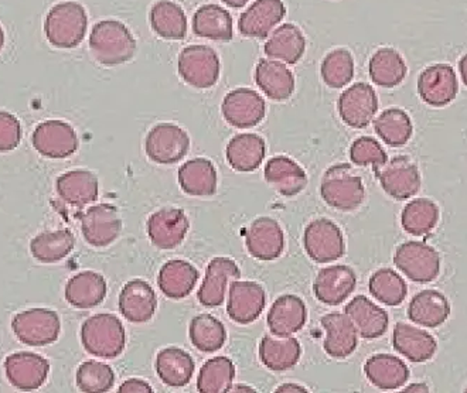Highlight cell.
Returning <instances> with one entry per match:
<instances>
[{"instance_id": "obj_27", "label": "cell", "mask_w": 467, "mask_h": 393, "mask_svg": "<svg viewBox=\"0 0 467 393\" xmlns=\"http://www.w3.org/2000/svg\"><path fill=\"white\" fill-rule=\"evenodd\" d=\"M392 346L398 353L415 364L430 361L438 349V343L428 331L407 323H398L392 333Z\"/></svg>"}, {"instance_id": "obj_8", "label": "cell", "mask_w": 467, "mask_h": 393, "mask_svg": "<svg viewBox=\"0 0 467 393\" xmlns=\"http://www.w3.org/2000/svg\"><path fill=\"white\" fill-rule=\"evenodd\" d=\"M305 251L317 264H330L345 255V236L340 228L327 218L312 221L305 230Z\"/></svg>"}, {"instance_id": "obj_28", "label": "cell", "mask_w": 467, "mask_h": 393, "mask_svg": "<svg viewBox=\"0 0 467 393\" xmlns=\"http://www.w3.org/2000/svg\"><path fill=\"white\" fill-rule=\"evenodd\" d=\"M346 315L353 321L357 333L364 340H376L389 328V315L384 308L367 299L357 296L346 305Z\"/></svg>"}, {"instance_id": "obj_55", "label": "cell", "mask_w": 467, "mask_h": 393, "mask_svg": "<svg viewBox=\"0 0 467 393\" xmlns=\"http://www.w3.org/2000/svg\"><path fill=\"white\" fill-rule=\"evenodd\" d=\"M404 392L428 393L430 392V388L425 384H412L405 388Z\"/></svg>"}, {"instance_id": "obj_52", "label": "cell", "mask_w": 467, "mask_h": 393, "mask_svg": "<svg viewBox=\"0 0 467 393\" xmlns=\"http://www.w3.org/2000/svg\"><path fill=\"white\" fill-rule=\"evenodd\" d=\"M22 140V125L16 117L0 110V151H12Z\"/></svg>"}, {"instance_id": "obj_60", "label": "cell", "mask_w": 467, "mask_h": 393, "mask_svg": "<svg viewBox=\"0 0 467 393\" xmlns=\"http://www.w3.org/2000/svg\"><path fill=\"white\" fill-rule=\"evenodd\" d=\"M466 392H467V388H466Z\"/></svg>"}, {"instance_id": "obj_37", "label": "cell", "mask_w": 467, "mask_h": 393, "mask_svg": "<svg viewBox=\"0 0 467 393\" xmlns=\"http://www.w3.org/2000/svg\"><path fill=\"white\" fill-rule=\"evenodd\" d=\"M194 368L196 365L192 356L176 346L161 349L156 357V372L168 387H186L193 377Z\"/></svg>"}, {"instance_id": "obj_40", "label": "cell", "mask_w": 467, "mask_h": 393, "mask_svg": "<svg viewBox=\"0 0 467 393\" xmlns=\"http://www.w3.org/2000/svg\"><path fill=\"white\" fill-rule=\"evenodd\" d=\"M193 30L199 37L230 41L234 37L233 17L218 5H204L194 13Z\"/></svg>"}, {"instance_id": "obj_23", "label": "cell", "mask_w": 467, "mask_h": 393, "mask_svg": "<svg viewBox=\"0 0 467 393\" xmlns=\"http://www.w3.org/2000/svg\"><path fill=\"white\" fill-rule=\"evenodd\" d=\"M326 331L323 348L332 358H348L358 346V333L353 321L343 313H328L320 320Z\"/></svg>"}, {"instance_id": "obj_4", "label": "cell", "mask_w": 467, "mask_h": 393, "mask_svg": "<svg viewBox=\"0 0 467 393\" xmlns=\"http://www.w3.org/2000/svg\"><path fill=\"white\" fill-rule=\"evenodd\" d=\"M88 17L81 5L64 2L48 12L45 23L47 40L54 47L74 48L86 37Z\"/></svg>"}, {"instance_id": "obj_46", "label": "cell", "mask_w": 467, "mask_h": 393, "mask_svg": "<svg viewBox=\"0 0 467 393\" xmlns=\"http://www.w3.org/2000/svg\"><path fill=\"white\" fill-rule=\"evenodd\" d=\"M374 130L387 145L391 148H401L410 142L414 128L405 110L389 108L377 118Z\"/></svg>"}, {"instance_id": "obj_58", "label": "cell", "mask_w": 467, "mask_h": 393, "mask_svg": "<svg viewBox=\"0 0 467 393\" xmlns=\"http://www.w3.org/2000/svg\"><path fill=\"white\" fill-rule=\"evenodd\" d=\"M234 392H255V389H253V388L248 387H243V385H240V387L234 388Z\"/></svg>"}, {"instance_id": "obj_2", "label": "cell", "mask_w": 467, "mask_h": 393, "mask_svg": "<svg viewBox=\"0 0 467 393\" xmlns=\"http://www.w3.org/2000/svg\"><path fill=\"white\" fill-rule=\"evenodd\" d=\"M81 341L91 356L114 359L127 346V333L117 315L101 313L92 315L82 325Z\"/></svg>"}, {"instance_id": "obj_36", "label": "cell", "mask_w": 467, "mask_h": 393, "mask_svg": "<svg viewBox=\"0 0 467 393\" xmlns=\"http://www.w3.org/2000/svg\"><path fill=\"white\" fill-rule=\"evenodd\" d=\"M107 280L97 272H81L68 280L66 299L73 307L87 310L104 302L107 296Z\"/></svg>"}, {"instance_id": "obj_11", "label": "cell", "mask_w": 467, "mask_h": 393, "mask_svg": "<svg viewBox=\"0 0 467 393\" xmlns=\"http://www.w3.org/2000/svg\"><path fill=\"white\" fill-rule=\"evenodd\" d=\"M338 114L346 125L354 129H363L373 122L379 110V98L373 87L366 82H357L338 98Z\"/></svg>"}, {"instance_id": "obj_34", "label": "cell", "mask_w": 467, "mask_h": 393, "mask_svg": "<svg viewBox=\"0 0 467 393\" xmlns=\"http://www.w3.org/2000/svg\"><path fill=\"white\" fill-rule=\"evenodd\" d=\"M199 280V271L183 259H173L164 264L159 272V289L169 299L181 300L193 292Z\"/></svg>"}, {"instance_id": "obj_21", "label": "cell", "mask_w": 467, "mask_h": 393, "mask_svg": "<svg viewBox=\"0 0 467 393\" xmlns=\"http://www.w3.org/2000/svg\"><path fill=\"white\" fill-rule=\"evenodd\" d=\"M240 276V268L233 259L223 256L213 259L205 271L204 282L197 293L200 305L209 308L222 305L230 280H238Z\"/></svg>"}, {"instance_id": "obj_13", "label": "cell", "mask_w": 467, "mask_h": 393, "mask_svg": "<svg viewBox=\"0 0 467 393\" xmlns=\"http://www.w3.org/2000/svg\"><path fill=\"white\" fill-rule=\"evenodd\" d=\"M189 230V218L179 208H161L148 220L149 240L161 251H171L181 245Z\"/></svg>"}, {"instance_id": "obj_7", "label": "cell", "mask_w": 467, "mask_h": 393, "mask_svg": "<svg viewBox=\"0 0 467 393\" xmlns=\"http://www.w3.org/2000/svg\"><path fill=\"white\" fill-rule=\"evenodd\" d=\"M394 264L415 284H431L441 272V256L436 249L418 241H410L398 246Z\"/></svg>"}, {"instance_id": "obj_12", "label": "cell", "mask_w": 467, "mask_h": 393, "mask_svg": "<svg viewBox=\"0 0 467 393\" xmlns=\"http://www.w3.org/2000/svg\"><path fill=\"white\" fill-rule=\"evenodd\" d=\"M33 146L45 158H70L78 149V136L68 123L63 120H47L36 128Z\"/></svg>"}, {"instance_id": "obj_26", "label": "cell", "mask_w": 467, "mask_h": 393, "mask_svg": "<svg viewBox=\"0 0 467 393\" xmlns=\"http://www.w3.org/2000/svg\"><path fill=\"white\" fill-rule=\"evenodd\" d=\"M264 177L269 186L284 197H295L307 186L306 171L287 156L269 159Z\"/></svg>"}, {"instance_id": "obj_10", "label": "cell", "mask_w": 467, "mask_h": 393, "mask_svg": "<svg viewBox=\"0 0 467 393\" xmlns=\"http://www.w3.org/2000/svg\"><path fill=\"white\" fill-rule=\"evenodd\" d=\"M382 190L392 199L408 200L420 189V174L417 164L407 156H397L374 171Z\"/></svg>"}, {"instance_id": "obj_9", "label": "cell", "mask_w": 467, "mask_h": 393, "mask_svg": "<svg viewBox=\"0 0 467 393\" xmlns=\"http://www.w3.org/2000/svg\"><path fill=\"white\" fill-rule=\"evenodd\" d=\"M145 150L155 163L174 164L189 153L190 138L181 126L159 123L146 136Z\"/></svg>"}, {"instance_id": "obj_41", "label": "cell", "mask_w": 467, "mask_h": 393, "mask_svg": "<svg viewBox=\"0 0 467 393\" xmlns=\"http://www.w3.org/2000/svg\"><path fill=\"white\" fill-rule=\"evenodd\" d=\"M153 32L166 40H183L187 35V17L171 0H159L150 10Z\"/></svg>"}, {"instance_id": "obj_25", "label": "cell", "mask_w": 467, "mask_h": 393, "mask_svg": "<svg viewBox=\"0 0 467 393\" xmlns=\"http://www.w3.org/2000/svg\"><path fill=\"white\" fill-rule=\"evenodd\" d=\"M306 318L307 310L304 300L295 295H284L275 300L266 323L275 336H291L305 327Z\"/></svg>"}, {"instance_id": "obj_22", "label": "cell", "mask_w": 467, "mask_h": 393, "mask_svg": "<svg viewBox=\"0 0 467 393\" xmlns=\"http://www.w3.org/2000/svg\"><path fill=\"white\" fill-rule=\"evenodd\" d=\"M158 308V297L145 280L135 279L123 286L119 295L120 315L130 323L142 325L152 320Z\"/></svg>"}, {"instance_id": "obj_48", "label": "cell", "mask_w": 467, "mask_h": 393, "mask_svg": "<svg viewBox=\"0 0 467 393\" xmlns=\"http://www.w3.org/2000/svg\"><path fill=\"white\" fill-rule=\"evenodd\" d=\"M369 293L382 305H401L407 297L408 287L405 280L392 269H379L369 277Z\"/></svg>"}, {"instance_id": "obj_14", "label": "cell", "mask_w": 467, "mask_h": 393, "mask_svg": "<svg viewBox=\"0 0 467 393\" xmlns=\"http://www.w3.org/2000/svg\"><path fill=\"white\" fill-rule=\"evenodd\" d=\"M223 117L230 125L245 129L263 122L266 104L258 92L250 88H238L225 95L222 105Z\"/></svg>"}, {"instance_id": "obj_29", "label": "cell", "mask_w": 467, "mask_h": 393, "mask_svg": "<svg viewBox=\"0 0 467 393\" xmlns=\"http://www.w3.org/2000/svg\"><path fill=\"white\" fill-rule=\"evenodd\" d=\"M364 374L374 387L382 390L400 389L410 379V369L404 361L391 354H376L364 365Z\"/></svg>"}, {"instance_id": "obj_43", "label": "cell", "mask_w": 467, "mask_h": 393, "mask_svg": "<svg viewBox=\"0 0 467 393\" xmlns=\"http://www.w3.org/2000/svg\"><path fill=\"white\" fill-rule=\"evenodd\" d=\"M76 246V238L68 230L43 233L33 238L30 252L33 258L41 264H57L70 255Z\"/></svg>"}, {"instance_id": "obj_33", "label": "cell", "mask_w": 467, "mask_h": 393, "mask_svg": "<svg viewBox=\"0 0 467 393\" xmlns=\"http://www.w3.org/2000/svg\"><path fill=\"white\" fill-rule=\"evenodd\" d=\"M265 153V140L255 133L234 136L225 150L228 164L241 173L256 171L263 164Z\"/></svg>"}, {"instance_id": "obj_5", "label": "cell", "mask_w": 467, "mask_h": 393, "mask_svg": "<svg viewBox=\"0 0 467 393\" xmlns=\"http://www.w3.org/2000/svg\"><path fill=\"white\" fill-rule=\"evenodd\" d=\"M177 69L189 86L197 89H209L217 84L222 71L218 54L207 46H189L182 51Z\"/></svg>"}, {"instance_id": "obj_24", "label": "cell", "mask_w": 467, "mask_h": 393, "mask_svg": "<svg viewBox=\"0 0 467 393\" xmlns=\"http://www.w3.org/2000/svg\"><path fill=\"white\" fill-rule=\"evenodd\" d=\"M286 15L282 0H256L250 9L244 12L238 20V29L245 37L265 38L271 35L275 26Z\"/></svg>"}, {"instance_id": "obj_59", "label": "cell", "mask_w": 467, "mask_h": 393, "mask_svg": "<svg viewBox=\"0 0 467 393\" xmlns=\"http://www.w3.org/2000/svg\"><path fill=\"white\" fill-rule=\"evenodd\" d=\"M5 45V33L4 30H2V27H0V50L4 48Z\"/></svg>"}, {"instance_id": "obj_50", "label": "cell", "mask_w": 467, "mask_h": 393, "mask_svg": "<svg viewBox=\"0 0 467 393\" xmlns=\"http://www.w3.org/2000/svg\"><path fill=\"white\" fill-rule=\"evenodd\" d=\"M115 384L114 369L99 361H87L77 371V387L87 393H102L111 390Z\"/></svg>"}, {"instance_id": "obj_54", "label": "cell", "mask_w": 467, "mask_h": 393, "mask_svg": "<svg viewBox=\"0 0 467 393\" xmlns=\"http://www.w3.org/2000/svg\"><path fill=\"white\" fill-rule=\"evenodd\" d=\"M276 392L281 393H289V392H309V390L306 389V388L302 387V385L297 384H284L282 387H279L278 389H276Z\"/></svg>"}, {"instance_id": "obj_38", "label": "cell", "mask_w": 467, "mask_h": 393, "mask_svg": "<svg viewBox=\"0 0 467 393\" xmlns=\"http://www.w3.org/2000/svg\"><path fill=\"white\" fill-rule=\"evenodd\" d=\"M302 357V346L294 336H265L259 344V358L266 368L275 372L294 368Z\"/></svg>"}, {"instance_id": "obj_51", "label": "cell", "mask_w": 467, "mask_h": 393, "mask_svg": "<svg viewBox=\"0 0 467 393\" xmlns=\"http://www.w3.org/2000/svg\"><path fill=\"white\" fill-rule=\"evenodd\" d=\"M350 159L357 166L373 167V171H379V167L389 161L386 150L377 142L376 139L363 136L354 140L350 148Z\"/></svg>"}, {"instance_id": "obj_31", "label": "cell", "mask_w": 467, "mask_h": 393, "mask_svg": "<svg viewBox=\"0 0 467 393\" xmlns=\"http://www.w3.org/2000/svg\"><path fill=\"white\" fill-rule=\"evenodd\" d=\"M451 315V305L438 290H423L410 300L408 317L427 328L441 327Z\"/></svg>"}, {"instance_id": "obj_32", "label": "cell", "mask_w": 467, "mask_h": 393, "mask_svg": "<svg viewBox=\"0 0 467 393\" xmlns=\"http://www.w3.org/2000/svg\"><path fill=\"white\" fill-rule=\"evenodd\" d=\"M58 195L67 204L82 208L99 199V182L88 171H73L58 177L56 184Z\"/></svg>"}, {"instance_id": "obj_19", "label": "cell", "mask_w": 467, "mask_h": 393, "mask_svg": "<svg viewBox=\"0 0 467 393\" xmlns=\"http://www.w3.org/2000/svg\"><path fill=\"white\" fill-rule=\"evenodd\" d=\"M7 381L20 390H36L45 384L50 362L33 353H16L5 361Z\"/></svg>"}, {"instance_id": "obj_16", "label": "cell", "mask_w": 467, "mask_h": 393, "mask_svg": "<svg viewBox=\"0 0 467 393\" xmlns=\"http://www.w3.org/2000/svg\"><path fill=\"white\" fill-rule=\"evenodd\" d=\"M418 94L425 104L435 108L455 101L458 95L455 69L448 64H436L423 69L418 78Z\"/></svg>"}, {"instance_id": "obj_44", "label": "cell", "mask_w": 467, "mask_h": 393, "mask_svg": "<svg viewBox=\"0 0 467 393\" xmlns=\"http://www.w3.org/2000/svg\"><path fill=\"white\" fill-rule=\"evenodd\" d=\"M190 341L202 353H215L224 346L227 331L224 325L212 315H196L190 321Z\"/></svg>"}, {"instance_id": "obj_39", "label": "cell", "mask_w": 467, "mask_h": 393, "mask_svg": "<svg viewBox=\"0 0 467 393\" xmlns=\"http://www.w3.org/2000/svg\"><path fill=\"white\" fill-rule=\"evenodd\" d=\"M305 50L306 40L304 33L292 23L282 25L279 29L275 30L264 48L268 57L287 64H296L304 57Z\"/></svg>"}, {"instance_id": "obj_30", "label": "cell", "mask_w": 467, "mask_h": 393, "mask_svg": "<svg viewBox=\"0 0 467 393\" xmlns=\"http://www.w3.org/2000/svg\"><path fill=\"white\" fill-rule=\"evenodd\" d=\"M255 81L259 89L272 101H286L295 91L294 74L281 61L259 60Z\"/></svg>"}, {"instance_id": "obj_49", "label": "cell", "mask_w": 467, "mask_h": 393, "mask_svg": "<svg viewBox=\"0 0 467 393\" xmlns=\"http://www.w3.org/2000/svg\"><path fill=\"white\" fill-rule=\"evenodd\" d=\"M354 77V60L350 51L337 48L326 56L322 63V78L330 88L348 86Z\"/></svg>"}, {"instance_id": "obj_53", "label": "cell", "mask_w": 467, "mask_h": 393, "mask_svg": "<svg viewBox=\"0 0 467 393\" xmlns=\"http://www.w3.org/2000/svg\"><path fill=\"white\" fill-rule=\"evenodd\" d=\"M120 393H153V388L149 385V382L138 377H132L128 381L123 382L119 387Z\"/></svg>"}, {"instance_id": "obj_56", "label": "cell", "mask_w": 467, "mask_h": 393, "mask_svg": "<svg viewBox=\"0 0 467 393\" xmlns=\"http://www.w3.org/2000/svg\"><path fill=\"white\" fill-rule=\"evenodd\" d=\"M459 69H461L462 79H463L464 86H467V54L459 61Z\"/></svg>"}, {"instance_id": "obj_18", "label": "cell", "mask_w": 467, "mask_h": 393, "mask_svg": "<svg viewBox=\"0 0 467 393\" xmlns=\"http://www.w3.org/2000/svg\"><path fill=\"white\" fill-rule=\"evenodd\" d=\"M246 249L253 258L269 262L278 259L285 248V235L278 221L261 217L245 233Z\"/></svg>"}, {"instance_id": "obj_15", "label": "cell", "mask_w": 467, "mask_h": 393, "mask_svg": "<svg viewBox=\"0 0 467 393\" xmlns=\"http://www.w3.org/2000/svg\"><path fill=\"white\" fill-rule=\"evenodd\" d=\"M81 230L89 245L105 248L118 240L122 231V220L112 205H94L82 214Z\"/></svg>"}, {"instance_id": "obj_57", "label": "cell", "mask_w": 467, "mask_h": 393, "mask_svg": "<svg viewBox=\"0 0 467 393\" xmlns=\"http://www.w3.org/2000/svg\"><path fill=\"white\" fill-rule=\"evenodd\" d=\"M227 6L234 7V9H241L245 6L250 0H223Z\"/></svg>"}, {"instance_id": "obj_6", "label": "cell", "mask_w": 467, "mask_h": 393, "mask_svg": "<svg viewBox=\"0 0 467 393\" xmlns=\"http://www.w3.org/2000/svg\"><path fill=\"white\" fill-rule=\"evenodd\" d=\"M12 328L15 336L26 346H50L60 336V317L47 308H32L13 318Z\"/></svg>"}, {"instance_id": "obj_47", "label": "cell", "mask_w": 467, "mask_h": 393, "mask_svg": "<svg viewBox=\"0 0 467 393\" xmlns=\"http://www.w3.org/2000/svg\"><path fill=\"white\" fill-rule=\"evenodd\" d=\"M439 222V208L432 200H412L402 210L401 223L405 233L414 236L428 235Z\"/></svg>"}, {"instance_id": "obj_20", "label": "cell", "mask_w": 467, "mask_h": 393, "mask_svg": "<svg viewBox=\"0 0 467 393\" xmlns=\"http://www.w3.org/2000/svg\"><path fill=\"white\" fill-rule=\"evenodd\" d=\"M356 286V272L346 264H335L319 272L313 292L323 305H338L350 296Z\"/></svg>"}, {"instance_id": "obj_17", "label": "cell", "mask_w": 467, "mask_h": 393, "mask_svg": "<svg viewBox=\"0 0 467 393\" xmlns=\"http://www.w3.org/2000/svg\"><path fill=\"white\" fill-rule=\"evenodd\" d=\"M266 295L255 282L234 280L228 293L227 313L238 325H251L265 310Z\"/></svg>"}, {"instance_id": "obj_1", "label": "cell", "mask_w": 467, "mask_h": 393, "mask_svg": "<svg viewBox=\"0 0 467 393\" xmlns=\"http://www.w3.org/2000/svg\"><path fill=\"white\" fill-rule=\"evenodd\" d=\"M89 48L95 60L102 66H120L135 57L136 40L123 23L104 20L94 26Z\"/></svg>"}, {"instance_id": "obj_42", "label": "cell", "mask_w": 467, "mask_h": 393, "mask_svg": "<svg viewBox=\"0 0 467 393\" xmlns=\"http://www.w3.org/2000/svg\"><path fill=\"white\" fill-rule=\"evenodd\" d=\"M368 71L374 84L394 88L404 81L408 68L401 54L392 48H381L369 60Z\"/></svg>"}, {"instance_id": "obj_45", "label": "cell", "mask_w": 467, "mask_h": 393, "mask_svg": "<svg viewBox=\"0 0 467 393\" xmlns=\"http://www.w3.org/2000/svg\"><path fill=\"white\" fill-rule=\"evenodd\" d=\"M235 367L228 357L209 359L200 369L197 390L202 393H225L233 389Z\"/></svg>"}, {"instance_id": "obj_3", "label": "cell", "mask_w": 467, "mask_h": 393, "mask_svg": "<svg viewBox=\"0 0 467 393\" xmlns=\"http://www.w3.org/2000/svg\"><path fill=\"white\" fill-rule=\"evenodd\" d=\"M320 194L326 204L338 212H354L363 204L366 189L353 167L340 163L326 171L320 184Z\"/></svg>"}, {"instance_id": "obj_35", "label": "cell", "mask_w": 467, "mask_h": 393, "mask_svg": "<svg viewBox=\"0 0 467 393\" xmlns=\"http://www.w3.org/2000/svg\"><path fill=\"white\" fill-rule=\"evenodd\" d=\"M179 184L186 194L210 197L217 192V171L209 159L196 158L179 169Z\"/></svg>"}]
</instances>
